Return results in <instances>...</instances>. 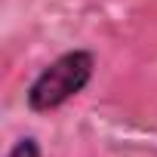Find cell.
<instances>
[{
	"label": "cell",
	"instance_id": "cell-1",
	"mask_svg": "<svg viewBox=\"0 0 157 157\" xmlns=\"http://www.w3.org/2000/svg\"><path fill=\"white\" fill-rule=\"evenodd\" d=\"M93 71H96V56L86 49H71V52L59 56L31 80V86L25 93L28 108L37 114L62 108L77 93L86 90V83L93 80Z\"/></svg>",
	"mask_w": 157,
	"mask_h": 157
},
{
	"label": "cell",
	"instance_id": "cell-2",
	"mask_svg": "<svg viewBox=\"0 0 157 157\" xmlns=\"http://www.w3.org/2000/svg\"><path fill=\"white\" fill-rule=\"evenodd\" d=\"M6 157H40V145H37L34 136H25V139H19V142L13 145V151H10Z\"/></svg>",
	"mask_w": 157,
	"mask_h": 157
}]
</instances>
